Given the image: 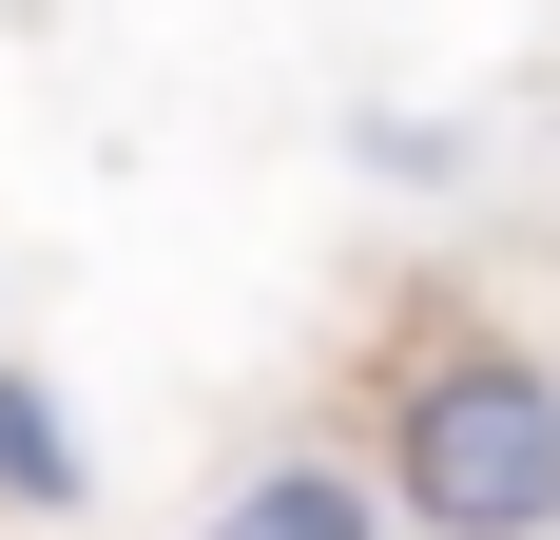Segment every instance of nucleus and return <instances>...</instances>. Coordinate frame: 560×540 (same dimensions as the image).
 <instances>
[{
	"label": "nucleus",
	"mask_w": 560,
	"mask_h": 540,
	"mask_svg": "<svg viewBox=\"0 0 560 540\" xmlns=\"http://www.w3.org/2000/svg\"><path fill=\"white\" fill-rule=\"evenodd\" d=\"M213 540H368V483L348 463H271V483H232Z\"/></svg>",
	"instance_id": "obj_2"
},
{
	"label": "nucleus",
	"mask_w": 560,
	"mask_h": 540,
	"mask_svg": "<svg viewBox=\"0 0 560 540\" xmlns=\"http://www.w3.org/2000/svg\"><path fill=\"white\" fill-rule=\"evenodd\" d=\"M387 483L425 540H560V367H522V348H425L387 406Z\"/></svg>",
	"instance_id": "obj_1"
},
{
	"label": "nucleus",
	"mask_w": 560,
	"mask_h": 540,
	"mask_svg": "<svg viewBox=\"0 0 560 540\" xmlns=\"http://www.w3.org/2000/svg\"><path fill=\"white\" fill-rule=\"evenodd\" d=\"M0 502H39V521L78 502V444H58V406H39L20 367H0Z\"/></svg>",
	"instance_id": "obj_3"
}]
</instances>
